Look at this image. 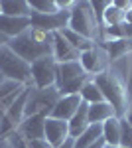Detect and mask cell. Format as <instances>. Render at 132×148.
Masks as SVG:
<instances>
[{"mask_svg": "<svg viewBox=\"0 0 132 148\" xmlns=\"http://www.w3.org/2000/svg\"><path fill=\"white\" fill-rule=\"evenodd\" d=\"M0 148H10V146H8V142H6L4 138H0Z\"/></svg>", "mask_w": 132, "mask_h": 148, "instance_id": "36", "label": "cell"}, {"mask_svg": "<svg viewBox=\"0 0 132 148\" xmlns=\"http://www.w3.org/2000/svg\"><path fill=\"white\" fill-rule=\"evenodd\" d=\"M0 14H2V0H0Z\"/></svg>", "mask_w": 132, "mask_h": 148, "instance_id": "39", "label": "cell"}, {"mask_svg": "<svg viewBox=\"0 0 132 148\" xmlns=\"http://www.w3.org/2000/svg\"><path fill=\"white\" fill-rule=\"evenodd\" d=\"M103 140L107 146H120V119L112 116L103 123Z\"/></svg>", "mask_w": 132, "mask_h": 148, "instance_id": "20", "label": "cell"}, {"mask_svg": "<svg viewBox=\"0 0 132 148\" xmlns=\"http://www.w3.org/2000/svg\"><path fill=\"white\" fill-rule=\"evenodd\" d=\"M126 22V12L118 10L116 6H112V0H110V6L105 10L103 14V26H120V24Z\"/></svg>", "mask_w": 132, "mask_h": 148, "instance_id": "24", "label": "cell"}, {"mask_svg": "<svg viewBox=\"0 0 132 148\" xmlns=\"http://www.w3.org/2000/svg\"><path fill=\"white\" fill-rule=\"evenodd\" d=\"M28 148H53L45 138H40V140H28Z\"/></svg>", "mask_w": 132, "mask_h": 148, "instance_id": "29", "label": "cell"}, {"mask_svg": "<svg viewBox=\"0 0 132 148\" xmlns=\"http://www.w3.org/2000/svg\"><path fill=\"white\" fill-rule=\"evenodd\" d=\"M79 53L75 47L67 42L59 32L53 34V59L57 63H69V61H79Z\"/></svg>", "mask_w": 132, "mask_h": 148, "instance_id": "12", "label": "cell"}, {"mask_svg": "<svg viewBox=\"0 0 132 148\" xmlns=\"http://www.w3.org/2000/svg\"><path fill=\"white\" fill-rule=\"evenodd\" d=\"M28 28H32L30 18H16V16H4L0 14V32L6 38H16V36L24 34Z\"/></svg>", "mask_w": 132, "mask_h": 148, "instance_id": "14", "label": "cell"}, {"mask_svg": "<svg viewBox=\"0 0 132 148\" xmlns=\"http://www.w3.org/2000/svg\"><path fill=\"white\" fill-rule=\"evenodd\" d=\"M2 81H4V75H2V73H0V83H2Z\"/></svg>", "mask_w": 132, "mask_h": 148, "instance_id": "37", "label": "cell"}, {"mask_svg": "<svg viewBox=\"0 0 132 148\" xmlns=\"http://www.w3.org/2000/svg\"><path fill=\"white\" fill-rule=\"evenodd\" d=\"M24 91H26V85L16 83V81H10V79H4L0 83V105H2V109L6 111Z\"/></svg>", "mask_w": 132, "mask_h": 148, "instance_id": "15", "label": "cell"}, {"mask_svg": "<svg viewBox=\"0 0 132 148\" xmlns=\"http://www.w3.org/2000/svg\"><path fill=\"white\" fill-rule=\"evenodd\" d=\"M67 28L73 30V32H77L79 36L91 40V42H95V44L103 42V32H101L103 26L97 20L91 2H73L71 4Z\"/></svg>", "mask_w": 132, "mask_h": 148, "instance_id": "2", "label": "cell"}, {"mask_svg": "<svg viewBox=\"0 0 132 148\" xmlns=\"http://www.w3.org/2000/svg\"><path fill=\"white\" fill-rule=\"evenodd\" d=\"M0 73L4 75V79L22 83L26 87H32V65L28 61H24L20 56H16L8 46L0 47Z\"/></svg>", "mask_w": 132, "mask_h": 148, "instance_id": "4", "label": "cell"}, {"mask_svg": "<svg viewBox=\"0 0 132 148\" xmlns=\"http://www.w3.org/2000/svg\"><path fill=\"white\" fill-rule=\"evenodd\" d=\"M101 46L107 49L110 61H112V59H118V57L130 53L132 51V40H126V38L124 40H105V42H101Z\"/></svg>", "mask_w": 132, "mask_h": 148, "instance_id": "19", "label": "cell"}, {"mask_svg": "<svg viewBox=\"0 0 132 148\" xmlns=\"http://www.w3.org/2000/svg\"><path fill=\"white\" fill-rule=\"evenodd\" d=\"M87 111H89V105L87 103H81L79 111L67 121V125H69V136L71 138H77L79 134H83V132L87 130V126H89Z\"/></svg>", "mask_w": 132, "mask_h": 148, "instance_id": "17", "label": "cell"}, {"mask_svg": "<svg viewBox=\"0 0 132 148\" xmlns=\"http://www.w3.org/2000/svg\"><path fill=\"white\" fill-rule=\"evenodd\" d=\"M59 91L57 87H47V89H36L30 87V95H28V101H26V109H24V119L26 116H34V114H44L49 116L53 107L59 101Z\"/></svg>", "mask_w": 132, "mask_h": 148, "instance_id": "6", "label": "cell"}, {"mask_svg": "<svg viewBox=\"0 0 132 148\" xmlns=\"http://www.w3.org/2000/svg\"><path fill=\"white\" fill-rule=\"evenodd\" d=\"M44 138L51 144L53 148L61 146L69 138V125L67 121H59V119H45V126H44Z\"/></svg>", "mask_w": 132, "mask_h": 148, "instance_id": "10", "label": "cell"}, {"mask_svg": "<svg viewBox=\"0 0 132 148\" xmlns=\"http://www.w3.org/2000/svg\"><path fill=\"white\" fill-rule=\"evenodd\" d=\"M124 121L132 126V109H128V113H126V116H124Z\"/></svg>", "mask_w": 132, "mask_h": 148, "instance_id": "34", "label": "cell"}, {"mask_svg": "<svg viewBox=\"0 0 132 148\" xmlns=\"http://www.w3.org/2000/svg\"><path fill=\"white\" fill-rule=\"evenodd\" d=\"M91 79L85 69L81 67L79 61H69V63H57V75H55V87L61 97L65 95H79L85 81Z\"/></svg>", "mask_w": 132, "mask_h": 148, "instance_id": "5", "label": "cell"}, {"mask_svg": "<svg viewBox=\"0 0 132 148\" xmlns=\"http://www.w3.org/2000/svg\"><path fill=\"white\" fill-rule=\"evenodd\" d=\"M126 24H130V26H132V8L126 12Z\"/></svg>", "mask_w": 132, "mask_h": 148, "instance_id": "35", "label": "cell"}, {"mask_svg": "<svg viewBox=\"0 0 132 148\" xmlns=\"http://www.w3.org/2000/svg\"><path fill=\"white\" fill-rule=\"evenodd\" d=\"M79 95H81L83 103H87V105H93V103L105 101V99H103V93H101V89L97 87V83H95V79H93V77L85 81V85L81 87Z\"/></svg>", "mask_w": 132, "mask_h": 148, "instance_id": "23", "label": "cell"}, {"mask_svg": "<svg viewBox=\"0 0 132 148\" xmlns=\"http://www.w3.org/2000/svg\"><path fill=\"white\" fill-rule=\"evenodd\" d=\"M73 146H75V140H73V138L69 136V138L65 140V142L61 144V146H57V148H73Z\"/></svg>", "mask_w": 132, "mask_h": 148, "instance_id": "31", "label": "cell"}, {"mask_svg": "<svg viewBox=\"0 0 132 148\" xmlns=\"http://www.w3.org/2000/svg\"><path fill=\"white\" fill-rule=\"evenodd\" d=\"M55 75H57V61L53 56L42 57L32 63V81L36 89H47L55 85Z\"/></svg>", "mask_w": 132, "mask_h": 148, "instance_id": "8", "label": "cell"}, {"mask_svg": "<svg viewBox=\"0 0 132 148\" xmlns=\"http://www.w3.org/2000/svg\"><path fill=\"white\" fill-rule=\"evenodd\" d=\"M112 6H116V8L122 10V12H128L132 8V2L130 0H112Z\"/></svg>", "mask_w": 132, "mask_h": 148, "instance_id": "30", "label": "cell"}, {"mask_svg": "<svg viewBox=\"0 0 132 148\" xmlns=\"http://www.w3.org/2000/svg\"><path fill=\"white\" fill-rule=\"evenodd\" d=\"M59 34L63 36L67 42H69L71 46L77 49L79 53H83V51H87V49H91V47L95 46V42H91V40H87V38L79 36L77 32H73V30H69V28H63V30H59Z\"/></svg>", "mask_w": 132, "mask_h": 148, "instance_id": "22", "label": "cell"}, {"mask_svg": "<svg viewBox=\"0 0 132 148\" xmlns=\"http://www.w3.org/2000/svg\"><path fill=\"white\" fill-rule=\"evenodd\" d=\"M87 116H89V125H103L105 121L116 116V113H114V109H112L107 101H101V103L89 105Z\"/></svg>", "mask_w": 132, "mask_h": 148, "instance_id": "16", "label": "cell"}, {"mask_svg": "<svg viewBox=\"0 0 132 148\" xmlns=\"http://www.w3.org/2000/svg\"><path fill=\"white\" fill-rule=\"evenodd\" d=\"M105 146H107V144H105V140L101 138V140H97V142H95L93 146H89V148H105Z\"/></svg>", "mask_w": 132, "mask_h": 148, "instance_id": "33", "label": "cell"}, {"mask_svg": "<svg viewBox=\"0 0 132 148\" xmlns=\"http://www.w3.org/2000/svg\"><path fill=\"white\" fill-rule=\"evenodd\" d=\"M93 79H95L97 87L103 93V99L114 109L116 119H124L126 113H128V109H130L128 107V89H126L124 81L116 73H112L110 69L105 71V73H101V75H97V77H93Z\"/></svg>", "mask_w": 132, "mask_h": 148, "instance_id": "3", "label": "cell"}, {"mask_svg": "<svg viewBox=\"0 0 132 148\" xmlns=\"http://www.w3.org/2000/svg\"><path fill=\"white\" fill-rule=\"evenodd\" d=\"M101 138H103V125H89L83 134L73 138L75 140L73 148H89V146H93L97 140H101Z\"/></svg>", "mask_w": 132, "mask_h": 148, "instance_id": "21", "label": "cell"}, {"mask_svg": "<svg viewBox=\"0 0 132 148\" xmlns=\"http://www.w3.org/2000/svg\"><path fill=\"white\" fill-rule=\"evenodd\" d=\"M79 63H81V67L85 69V73H87L89 77H97L101 73L109 71L110 57L107 53V49L101 46V44H95L91 49L83 51L79 56Z\"/></svg>", "mask_w": 132, "mask_h": 148, "instance_id": "7", "label": "cell"}, {"mask_svg": "<svg viewBox=\"0 0 132 148\" xmlns=\"http://www.w3.org/2000/svg\"><path fill=\"white\" fill-rule=\"evenodd\" d=\"M81 103H83L81 95H65V97H59V101L53 107V111H51L49 116L51 119H59V121H69L79 111Z\"/></svg>", "mask_w": 132, "mask_h": 148, "instance_id": "11", "label": "cell"}, {"mask_svg": "<svg viewBox=\"0 0 132 148\" xmlns=\"http://www.w3.org/2000/svg\"><path fill=\"white\" fill-rule=\"evenodd\" d=\"M2 14L16 18H32V8L28 0H2Z\"/></svg>", "mask_w": 132, "mask_h": 148, "instance_id": "18", "label": "cell"}, {"mask_svg": "<svg viewBox=\"0 0 132 148\" xmlns=\"http://www.w3.org/2000/svg\"><path fill=\"white\" fill-rule=\"evenodd\" d=\"M120 146L132 148V126L124 119H120Z\"/></svg>", "mask_w": 132, "mask_h": 148, "instance_id": "26", "label": "cell"}, {"mask_svg": "<svg viewBox=\"0 0 132 148\" xmlns=\"http://www.w3.org/2000/svg\"><path fill=\"white\" fill-rule=\"evenodd\" d=\"M91 6H93V10H95V16H97V20H99V24L103 26V14H105V10L110 6V2H101V0H97V2H91Z\"/></svg>", "mask_w": 132, "mask_h": 148, "instance_id": "28", "label": "cell"}, {"mask_svg": "<svg viewBox=\"0 0 132 148\" xmlns=\"http://www.w3.org/2000/svg\"><path fill=\"white\" fill-rule=\"evenodd\" d=\"M6 142H8V146L10 148H28V140L18 132V130H14V132H10L8 136L4 138Z\"/></svg>", "mask_w": 132, "mask_h": 148, "instance_id": "27", "label": "cell"}, {"mask_svg": "<svg viewBox=\"0 0 132 148\" xmlns=\"http://www.w3.org/2000/svg\"><path fill=\"white\" fill-rule=\"evenodd\" d=\"M105 148H122V146H105Z\"/></svg>", "mask_w": 132, "mask_h": 148, "instance_id": "38", "label": "cell"}, {"mask_svg": "<svg viewBox=\"0 0 132 148\" xmlns=\"http://www.w3.org/2000/svg\"><path fill=\"white\" fill-rule=\"evenodd\" d=\"M45 119H47V116H44V114L26 116L22 121V125L18 126V132H20L26 140H40V138H44Z\"/></svg>", "mask_w": 132, "mask_h": 148, "instance_id": "13", "label": "cell"}, {"mask_svg": "<svg viewBox=\"0 0 132 148\" xmlns=\"http://www.w3.org/2000/svg\"><path fill=\"white\" fill-rule=\"evenodd\" d=\"M30 24L36 30H42V32H47V34H55V32L67 28L69 10H59L55 14H36V12H32Z\"/></svg>", "mask_w": 132, "mask_h": 148, "instance_id": "9", "label": "cell"}, {"mask_svg": "<svg viewBox=\"0 0 132 148\" xmlns=\"http://www.w3.org/2000/svg\"><path fill=\"white\" fill-rule=\"evenodd\" d=\"M8 47L32 65L34 61L42 59V57L53 56V34H47L42 30H36V28H28L24 34L12 38L8 42Z\"/></svg>", "mask_w": 132, "mask_h": 148, "instance_id": "1", "label": "cell"}, {"mask_svg": "<svg viewBox=\"0 0 132 148\" xmlns=\"http://www.w3.org/2000/svg\"><path fill=\"white\" fill-rule=\"evenodd\" d=\"M8 42H10V38H6V36L0 32V47H2V46H8Z\"/></svg>", "mask_w": 132, "mask_h": 148, "instance_id": "32", "label": "cell"}, {"mask_svg": "<svg viewBox=\"0 0 132 148\" xmlns=\"http://www.w3.org/2000/svg\"><path fill=\"white\" fill-rule=\"evenodd\" d=\"M28 4H30L32 12H36V14H55V12H59L55 0H28Z\"/></svg>", "mask_w": 132, "mask_h": 148, "instance_id": "25", "label": "cell"}]
</instances>
